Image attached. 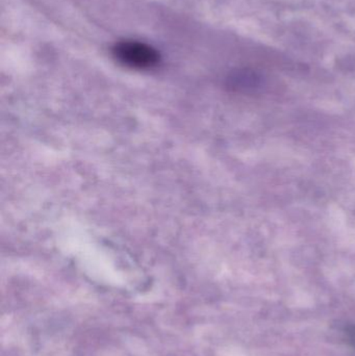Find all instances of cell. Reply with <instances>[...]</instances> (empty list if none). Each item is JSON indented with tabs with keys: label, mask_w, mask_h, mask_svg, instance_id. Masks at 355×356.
Returning <instances> with one entry per match:
<instances>
[{
	"label": "cell",
	"mask_w": 355,
	"mask_h": 356,
	"mask_svg": "<svg viewBox=\"0 0 355 356\" xmlns=\"http://www.w3.org/2000/svg\"><path fill=\"white\" fill-rule=\"evenodd\" d=\"M117 60L135 69H149L158 65L160 54L151 46L137 41L121 42L114 48Z\"/></svg>",
	"instance_id": "cell-1"
},
{
	"label": "cell",
	"mask_w": 355,
	"mask_h": 356,
	"mask_svg": "<svg viewBox=\"0 0 355 356\" xmlns=\"http://www.w3.org/2000/svg\"><path fill=\"white\" fill-rule=\"evenodd\" d=\"M344 334H345L348 345L355 350V324L346 326L344 328Z\"/></svg>",
	"instance_id": "cell-3"
},
{
	"label": "cell",
	"mask_w": 355,
	"mask_h": 356,
	"mask_svg": "<svg viewBox=\"0 0 355 356\" xmlns=\"http://www.w3.org/2000/svg\"><path fill=\"white\" fill-rule=\"evenodd\" d=\"M263 83L264 79L261 73L252 69L238 71L231 79V87L243 93H254L262 88Z\"/></svg>",
	"instance_id": "cell-2"
}]
</instances>
